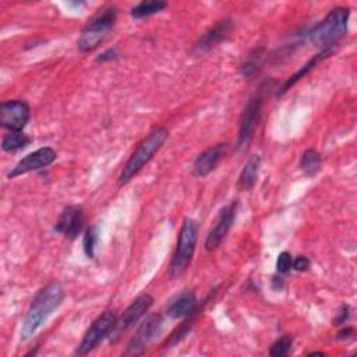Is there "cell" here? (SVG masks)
Returning <instances> with one entry per match:
<instances>
[{
    "label": "cell",
    "mask_w": 357,
    "mask_h": 357,
    "mask_svg": "<svg viewBox=\"0 0 357 357\" xmlns=\"http://www.w3.org/2000/svg\"><path fill=\"white\" fill-rule=\"evenodd\" d=\"M259 165H261V158L258 155H252L244 165L240 176H238V188L250 191L255 183H257V177H258V170H259Z\"/></svg>",
    "instance_id": "cell-18"
},
{
    "label": "cell",
    "mask_w": 357,
    "mask_h": 357,
    "mask_svg": "<svg viewBox=\"0 0 357 357\" xmlns=\"http://www.w3.org/2000/svg\"><path fill=\"white\" fill-rule=\"evenodd\" d=\"M197 240H198V223L191 218L184 219L181 229L178 231L176 251L173 254L170 268H169L170 276L173 278L180 276L188 268L195 251Z\"/></svg>",
    "instance_id": "cell-4"
},
{
    "label": "cell",
    "mask_w": 357,
    "mask_h": 357,
    "mask_svg": "<svg viewBox=\"0 0 357 357\" xmlns=\"http://www.w3.org/2000/svg\"><path fill=\"white\" fill-rule=\"evenodd\" d=\"M167 7L166 1H160V0H146V1H141L139 4H137L135 7H132L131 10V17L132 18H146L151 17L153 14H158L160 11H163Z\"/></svg>",
    "instance_id": "cell-19"
},
{
    "label": "cell",
    "mask_w": 357,
    "mask_h": 357,
    "mask_svg": "<svg viewBox=\"0 0 357 357\" xmlns=\"http://www.w3.org/2000/svg\"><path fill=\"white\" fill-rule=\"evenodd\" d=\"M291 336L289 335H284L282 337H279L272 346H271V350H269V354L273 356V357H280V356H284L287 354V351L290 350L291 347Z\"/></svg>",
    "instance_id": "cell-23"
},
{
    "label": "cell",
    "mask_w": 357,
    "mask_h": 357,
    "mask_svg": "<svg viewBox=\"0 0 357 357\" xmlns=\"http://www.w3.org/2000/svg\"><path fill=\"white\" fill-rule=\"evenodd\" d=\"M349 318V305H342L337 317L333 319V325H342L347 321Z\"/></svg>",
    "instance_id": "cell-27"
},
{
    "label": "cell",
    "mask_w": 357,
    "mask_h": 357,
    "mask_svg": "<svg viewBox=\"0 0 357 357\" xmlns=\"http://www.w3.org/2000/svg\"><path fill=\"white\" fill-rule=\"evenodd\" d=\"M261 110H262V98L259 95L251 98L245 105L241 113L240 126H238V146L241 149L247 148L248 144L251 142L261 117Z\"/></svg>",
    "instance_id": "cell-8"
},
{
    "label": "cell",
    "mask_w": 357,
    "mask_h": 357,
    "mask_svg": "<svg viewBox=\"0 0 357 357\" xmlns=\"http://www.w3.org/2000/svg\"><path fill=\"white\" fill-rule=\"evenodd\" d=\"M56 158H57V153L53 148H50V146L39 148L35 152H31L25 158H22L8 173V177L14 178V177L26 174L29 172L43 169V167L52 165L56 160Z\"/></svg>",
    "instance_id": "cell-10"
},
{
    "label": "cell",
    "mask_w": 357,
    "mask_h": 357,
    "mask_svg": "<svg viewBox=\"0 0 357 357\" xmlns=\"http://www.w3.org/2000/svg\"><path fill=\"white\" fill-rule=\"evenodd\" d=\"M333 52V46H329V47H325L321 53H318V54H315L312 59H310L300 70H297L291 77H289L287 79H286V82L282 85V88H280V91L278 92V95H282V93H284L286 91H289L297 81H300L301 78H304L322 59H325V57H328L331 53Z\"/></svg>",
    "instance_id": "cell-17"
},
{
    "label": "cell",
    "mask_w": 357,
    "mask_h": 357,
    "mask_svg": "<svg viewBox=\"0 0 357 357\" xmlns=\"http://www.w3.org/2000/svg\"><path fill=\"white\" fill-rule=\"evenodd\" d=\"M349 15L350 10L346 7L332 8L328 15L308 32L310 40L315 46H321L324 49L335 46V43L347 32Z\"/></svg>",
    "instance_id": "cell-3"
},
{
    "label": "cell",
    "mask_w": 357,
    "mask_h": 357,
    "mask_svg": "<svg viewBox=\"0 0 357 357\" xmlns=\"http://www.w3.org/2000/svg\"><path fill=\"white\" fill-rule=\"evenodd\" d=\"M293 265V258L290 255V252L287 251H283L278 255V259H276V269L279 273H286L290 271Z\"/></svg>",
    "instance_id": "cell-25"
},
{
    "label": "cell",
    "mask_w": 357,
    "mask_h": 357,
    "mask_svg": "<svg viewBox=\"0 0 357 357\" xmlns=\"http://www.w3.org/2000/svg\"><path fill=\"white\" fill-rule=\"evenodd\" d=\"M153 297L148 293H142L134 298V301L126 308L121 318L117 319L114 329L110 333L112 340H117L123 333L130 331L152 307Z\"/></svg>",
    "instance_id": "cell-7"
},
{
    "label": "cell",
    "mask_w": 357,
    "mask_h": 357,
    "mask_svg": "<svg viewBox=\"0 0 357 357\" xmlns=\"http://www.w3.org/2000/svg\"><path fill=\"white\" fill-rule=\"evenodd\" d=\"M162 317L160 315H152L145 322L141 324V326L137 329L135 335L131 337L130 343L127 344V350L124 354H138L141 353L146 344L158 336V333L162 329Z\"/></svg>",
    "instance_id": "cell-13"
},
{
    "label": "cell",
    "mask_w": 357,
    "mask_h": 357,
    "mask_svg": "<svg viewBox=\"0 0 357 357\" xmlns=\"http://www.w3.org/2000/svg\"><path fill=\"white\" fill-rule=\"evenodd\" d=\"M262 59H264V49H262V47L254 49V50L248 54L247 60H245V61L243 63V66H241V73H243V75H245V77L252 75V74L259 68V66H261V63H262Z\"/></svg>",
    "instance_id": "cell-22"
},
{
    "label": "cell",
    "mask_w": 357,
    "mask_h": 357,
    "mask_svg": "<svg viewBox=\"0 0 357 357\" xmlns=\"http://www.w3.org/2000/svg\"><path fill=\"white\" fill-rule=\"evenodd\" d=\"M116 17L117 10L114 7H109L95 15L82 29L77 42L78 49L81 52H91L98 47L112 31L116 22Z\"/></svg>",
    "instance_id": "cell-5"
},
{
    "label": "cell",
    "mask_w": 357,
    "mask_h": 357,
    "mask_svg": "<svg viewBox=\"0 0 357 357\" xmlns=\"http://www.w3.org/2000/svg\"><path fill=\"white\" fill-rule=\"evenodd\" d=\"M349 333H353V329H351V328H347V329L340 331V332H339V337H340V339H344V337L349 336Z\"/></svg>",
    "instance_id": "cell-29"
},
{
    "label": "cell",
    "mask_w": 357,
    "mask_h": 357,
    "mask_svg": "<svg viewBox=\"0 0 357 357\" xmlns=\"http://www.w3.org/2000/svg\"><path fill=\"white\" fill-rule=\"evenodd\" d=\"M98 243V233L95 230V227H89L86 229L85 234H84V251L86 254L88 258H93L95 257V245Z\"/></svg>",
    "instance_id": "cell-24"
},
{
    "label": "cell",
    "mask_w": 357,
    "mask_h": 357,
    "mask_svg": "<svg viewBox=\"0 0 357 357\" xmlns=\"http://www.w3.org/2000/svg\"><path fill=\"white\" fill-rule=\"evenodd\" d=\"M84 226V215L82 209L75 205H70L63 209L60 213L54 229L61 233L66 238L74 240L82 230Z\"/></svg>",
    "instance_id": "cell-14"
},
{
    "label": "cell",
    "mask_w": 357,
    "mask_h": 357,
    "mask_svg": "<svg viewBox=\"0 0 357 357\" xmlns=\"http://www.w3.org/2000/svg\"><path fill=\"white\" fill-rule=\"evenodd\" d=\"M31 142V138L21 131H10V134L3 137L1 148L6 152H15L25 148Z\"/></svg>",
    "instance_id": "cell-20"
},
{
    "label": "cell",
    "mask_w": 357,
    "mask_h": 357,
    "mask_svg": "<svg viewBox=\"0 0 357 357\" xmlns=\"http://www.w3.org/2000/svg\"><path fill=\"white\" fill-rule=\"evenodd\" d=\"M300 169L304 172V174L307 176H314L318 173V170L321 169V155L310 148L307 149L303 155H301V160H300Z\"/></svg>",
    "instance_id": "cell-21"
},
{
    "label": "cell",
    "mask_w": 357,
    "mask_h": 357,
    "mask_svg": "<svg viewBox=\"0 0 357 357\" xmlns=\"http://www.w3.org/2000/svg\"><path fill=\"white\" fill-rule=\"evenodd\" d=\"M64 300V289L59 282H50L33 297L21 326L22 342L31 339L46 319L60 307Z\"/></svg>",
    "instance_id": "cell-1"
},
{
    "label": "cell",
    "mask_w": 357,
    "mask_h": 357,
    "mask_svg": "<svg viewBox=\"0 0 357 357\" xmlns=\"http://www.w3.org/2000/svg\"><path fill=\"white\" fill-rule=\"evenodd\" d=\"M233 28H234V24L231 20L226 18V20L219 21L213 28L206 31L198 39V42L194 45L192 54L199 57V56L208 53L209 50L216 47L222 40H226L229 38V35L233 32Z\"/></svg>",
    "instance_id": "cell-11"
},
{
    "label": "cell",
    "mask_w": 357,
    "mask_h": 357,
    "mask_svg": "<svg viewBox=\"0 0 357 357\" xmlns=\"http://www.w3.org/2000/svg\"><path fill=\"white\" fill-rule=\"evenodd\" d=\"M310 259L307 258V257H304V255H301V257H298V258H296L294 261H293V265H291V268H294L296 271H298V272H303V271H307L308 268H310Z\"/></svg>",
    "instance_id": "cell-26"
},
{
    "label": "cell",
    "mask_w": 357,
    "mask_h": 357,
    "mask_svg": "<svg viewBox=\"0 0 357 357\" xmlns=\"http://www.w3.org/2000/svg\"><path fill=\"white\" fill-rule=\"evenodd\" d=\"M236 211H237V204L231 202L226 206H223L216 218V223L213 226V229H211V231L206 236L205 240V250L206 251H213L226 237V234L229 233L234 216H236Z\"/></svg>",
    "instance_id": "cell-12"
},
{
    "label": "cell",
    "mask_w": 357,
    "mask_h": 357,
    "mask_svg": "<svg viewBox=\"0 0 357 357\" xmlns=\"http://www.w3.org/2000/svg\"><path fill=\"white\" fill-rule=\"evenodd\" d=\"M169 137V131L165 127L155 128L146 138H144L137 149L132 152L127 163L124 165L120 176H119V185L127 184L130 180H132L139 170L155 156V153L163 146Z\"/></svg>",
    "instance_id": "cell-2"
},
{
    "label": "cell",
    "mask_w": 357,
    "mask_h": 357,
    "mask_svg": "<svg viewBox=\"0 0 357 357\" xmlns=\"http://www.w3.org/2000/svg\"><path fill=\"white\" fill-rule=\"evenodd\" d=\"M116 322H117V314L114 310L105 311L102 315H99L92 322L89 329L85 332L81 343L75 350V354L84 356L92 351L106 336L112 333V331L116 326Z\"/></svg>",
    "instance_id": "cell-6"
},
{
    "label": "cell",
    "mask_w": 357,
    "mask_h": 357,
    "mask_svg": "<svg viewBox=\"0 0 357 357\" xmlns=\"http://www.w3.org/2000/svg\"><path fill=\"white\" fill-rule=\"evenodd\" d=\"M197 310V297L194 291H183L167 307L166 314L173 319H181L192 315Z\"/></svg>",
    "instance_id": "cell-16"
},
{
    "label": "cell",
    "mask_w": 357,
    "mask_h": 357,
    "mask_svg": "<svg viewBox=\"0 0 357 357\" xmlns=\"http://www.w3.org/2000/svg\"><path fill=\"white\" fill-rule=\"evenodd\" d=\"M29 117L31 109L22 100H6L0 105V124L10 131H21Z\"/></svg>",
    "instance_id": "cell-9"
},
{
    "label": "cell",
    "mask_w": 357,
    "mask_h": 357,
    "mask_svg": "<svg viewBox=\"0 0 357 357\" xmlns=\"http://www.w3.org/2000/svg\"><path fill=\"white\" fill-rule=\"evenodd\" d=\"M226 148H227L226 144H218V145L211 146V148L205 149L204 152H201L191 165L192 174L197 177L208 176L212 170H215V167L223 158Z\"/></svg>",
    "instance_id": "cell-15"
},
{
    "label": "cell",
    "mask_w": 357,
    "mask_h": 357,
    "mask_svg": "<svg viewBox=\"0 0 357 357\" xmlns=\"http://www.w3.org/2000/svg\"><path fill=\"white\" fill-rule=\"evenodd\" d=\"M116 50L114 49H109L106 50L105 53L99 54V57H96V61H105V60H112V59H116Z\"/></svg>",
    "instance_id": "cell-28"
}]
</instances>
